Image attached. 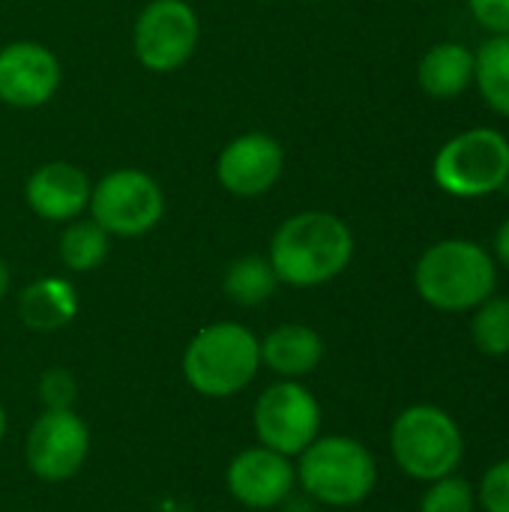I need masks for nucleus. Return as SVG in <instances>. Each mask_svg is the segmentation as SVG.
<instances>
[{"mask_svg": "<svg viewBox=\"0 0 509 512\" xmlns=\"http://www.w3.org/2000/svg\"><path fill=\"white\" fill-rule=\"evenodd\" d=\"M354 258L351 228L324 210H306L279 225L270 243V267L279 282L315 288L333 282Z\"/></svg>", "mask_w": 509, "mask_h": 512, "instance_id": "nucleus-1", "label": "nucleus"}, {"mask_svg": "<svg viewBox=\"0 0 509 512\" xmlns=\"http://www.w3.org/2000/svg\"><path fill=\"white\" fill-rule=\"evenodd\" d=\"M495 285V258L462 237L429 246L414 267L417 294L441 312H471L495 294Z\"/></svg>", "mask_w": 509, "mask_h": 512, "instance_id": "nucleus-2", "label": "nucleus"}, {"mask_svg": "<svg viewBox=\"0 0 509 512\" xmlns=\"http://www.w3.org/2000/svg\"><path fill=\"white\" fill-rule=\"evenodd\" d=\"M261 369V342L237 321L198 330L183 354L186 384L207 399H228L246 390Z\"/></svg>", "mask_w": 509, "mask_h": 512, "instance_id": "nucleus-3", "label": "nucleus"}, {"mask_svg": "<svg viewBox=\"0 0 509 512\" xmlns=\"http://www.w3.org/2000/svg\"><path fill=\"white\" fill-rule=\"evenodd\" d=\"M297 480L303 492L327 507H357L363 504L378 483L375 456L348 435L315 438L297 465Z\"/></svg>", "mask_w": 509, "mask_h": 512, "instance_id": "nucleus-4", "label": "nucleus"}, {"mask_svg": "<svg viewBox=\"0 0 509 512\" xmlns=\"http://www.w3.org/2000/svg\"><path fill=\"white\" fill-rule=\"evenodd\" d=\"M390 450L396 465L420 480L432 483L456 474L465 456V438L459 423L438 405L405 408L390 429Z\"/></svg>", "mask_w": 509, "mask_h": 512, "instance_id": "nucleus-5", "label": "nucleus"}, {"mask_svg": "<svg viewBox=\"0 0 509 512\" xmlns=\"http://www.w3.org/2000/svg\"><path fill=\"white\" fill-rule=\"evenodd\" d=\"M432 174L453 198H486L509 180V141L489 126L468 129L438 150Z\"/></svg>", "mask_w": 509, "mask_h": 512, "instance_id": "nucleus-6", "label": "nucleus"}, {"mask_svg": "<svg viewBox=\"0 0 509 512\" xmlns=\"http://www.w3.org/2000/svg\"><path fill=\"white\" fill-rule=\"evenodd\" d=\"M87 207L93 213V222L105 234L141 237L162 219L165 195L150 174L138 168H120L105 174L90 189Z\"/></svg>", "mask_w": 509, "mask_h": 512, "instance_id": "nucleus-7", "label": "nucleus"}, {"mask_svg": "<svg viewBox=\"0 0 509 512\" xmlns=\"http://www.w3.org/2000/svg\"><path fill=\"white\" fill-rule=\"evenodd\" d=\"M255 435L261 447L300 456L321 432V405L300 381H276L255 402Z\"/></svg>", "mask_w": 509, "mask_h": 512, "instance_id": "nucleus-8", "label": "nucleus"}, {"mask_svg": "<svg viewBox=\"0 0 509 512\" xmlns=\"http://www.w3.org/2000/svg\"><path fill=\"white\" fill-rule=\"evenodd\" d=\"M135 57L150 72L180 69L198 45V15L186 0H150L135 21Z\"/></svg>", "mask_w": 509, "mask_h": 512, "instance_id": "nucleus-9", "label": "nucleus"}, {"mask_svg": "<svg viewBox=\"0 0 509 512\" xmlns=\"http://www.w3.org/2000/svg\"><path fill=\"white\" fill-rule=\"evenodd\" d=\"M90 453V432L84 420L69 411H42L27 435V465L39 480L63 483L75 477Z\"/></svg>", "mask_w": 509, "mask_h": 512, "instance_id": "nucleus-10", "label": "nucleus"}, {"mask_svg": "<svg viewBox=\"0 0 509 512\" xmlns=\"http://www.w3.org/2000/svg\"><path fill=\"white\" fill-rule=\"evenodd\" d=\"M294 483L297 468L291 459L267 447L243 450L228 465V492L249 510H273L285 504L294 492Z\"/></svg>", "mask_w": 509, "mask_h": 512, "instance_id": "nucleus-11", "label": "nucleus"}, {"mask_svg": "<svg viewBox=\"0 0 509 512\" xmlns=\"http://www.w3.org/2000/svg\"><path fill=\"white\" fill-rule=\"evenodd\" d=\"M285 165V153L273 135L246 132L225 144L216 162L219 183L237 198H258L273 189Z\"/></svg>", "mask_w": 509, "mask_h": 512, "instance_id": "nucleus-12", "label": "nucleus"}, {"mask_svg": "<svg viewBox=\"0 0 509 512\" xmlns=\"http://www.w3.org/2000/svg\"><path fill=\"white\" fill-rule=\"evenodd\" d=\"M60 84V63L39 42H9L0 48V99L15 108L45 105Z\"/></svg>", "mask_w": 509, "mask_h": 512, "instance_id": "nucleus-13", "label": "nucleus"}, {"mask_svg": "<svg viewBox=\"0 0 509 512\" xmlns=\"http://www.w3.org/2000/svg\"><path fill=\"white\" fill-rule=\"evenodd\" d=\"M90 180L69 162H45L27 177V204L45 222H72L90 204Z\"/></svg>", "mask_w": 509, "mask_h": 512, "instance_id": "nucleus-14", "label": "nucleus"}, {"mask_svg": "<svg viewBox=\"0 0 509 512\" xmlns=\"http://www.w3.org/2000/svg\"><path fill=\"white\" fill-rule=\"evenodd\" d=\"M324 357L321 336L306 324H282L270 330L261 342V366H267L282 381H300L318 369Z\"/></svg>", "mask_w": 509, "mask_h": 512, "instance_id": "nucleus-15", "label": "nucleus"}, {"mask_svg": "<svg viewBox=\"0 0 509 512\" xmlns=\"http://www.w3.org/2000/svg\"><path fill=\"white\" fill-rule=\"evenodd\" d=\"M18 315L30 330H60L78 315V291L57 276L36 279L21 291Z\"/></svg>", "mask_w": 509, "mask_h": 512, "instance_id": "nucleus-16", "label": "nucleus"}, {"mask_svg": "<svg viewBox=\"0 0 509 512\" xmlns=\"http://www.w3.org/2000/svg\"><path fill=\"white\" fill-rule=\"evenodd\" d=\"M417 78L429 96L456 99L474 81V54L459 42H438L423 54Z\"/></svg>", "mask_w": 509, "mask_h": 512, "instance_id": "nucleus-17", "label": "nucleus"}, {"mask_svg": "<svg viewBox=\"0 0 509 512\" xmlns=\"http://www.w3.org/2000/svg\"><path fill=\"white\" fill-rule=\"evenodd\" d=\"M474 81L486 105L509 117V33L492 36L474 54Z\"/></svg>", "mask_w": 509, "mask_h": 512, "instance_id": "nucleus-18", "label": "nucleus"}, {"mask_svg": "<svg viewBox=\"0 0 509 512\" xmlns=\"http://www.w3.org/2000/svg\"><path fill=\"white\" fill-rule=\"evenodd\" d=\"M276 285H279V279H276L270 261L258 258V255L237 258L228 267V273H225V294L237 306H258V303H264L276 291Z\"/></svg>", "mask_w": 509, "mask_h": 512, "instance_id": "nucleus-19", "label": "nucleus"}, {"mask_svg": "<svg viewBox=\"0 0 509 512\" xmlns=\"http://www.w3.org/2000/svg\"><path fill=\"white\" fill-rule=\"evenodd\" d=\"M108 255V234L90 219V222H75L63 231L60 237V261L72 273H90L96 270Z\"/></svg>", "mask_w": 509, "mask_h": 512, "instance_id": "nucleus-20", "label": "nucleus"}, {"mask_svg": "<svg viewBox=\"0 0 509 512\" xmlns=\"http://www.w3.org/2000/svg\"><path fill=\"white\" fill-rule=\"evenodd\" d=\"M471 339L474 345L489 357L509 354V300L507 297H489L474 309L471 321Z\"/></svg>", "mask_w": 509, "mask_h": 512, "instance_id": "nucleus-21", "label": "nucleus"}, {"mask_svg": "<svg viewBox=\"0 0 509 512\" xmlns=\"http://www.w3.org/2000/svg\"><path fill=\"white\" fill-rule=\"evenodd\" d=\"M477 510V489L456 477L447 474L441 480H432L423 501H420V512H474Z\"/></svg>", "mask_w": 509, "mask_h": 512, "instance_id": "nucleus-22", "label": "nucleus"}, {"mask_svg": "<svg viewBox=\"0 0 509 512\" xmlns=\"http://www.w3.org/2000/svg\"><path fill=\"white\" fill-rule=\"evenodd\" d=\"M477 504L483 512H509V459L495 462L477 489Z\"/></svg>", "mask_w": 509, "mask_h": 512, "instance_id": "nucleus-23", "label": "nucleus"}, {"mask_svg": "<svg viewBox=\"0 0 509 512\" xmlns=\"http://www.w3.org/2000/svg\"><path fill=\"white\" fill-rule=\"evenodd\" d=\"M78 396V384L66 369H48L39 378V399L48 411H69Z\"/></svg>", "mask_w": 509, "mask_h": 512, "instance_id": "nucleus-24", "label": "nucleus"}, {"mask_svg": "<svg viewBox=\"0 0 509 512\" xmlns=\"http://www.w3.org/2000/svg\"><path fill=\"white\" fill-rule=\"evenodd\" d=\"M471 15L495 36L509 33V0H468Z\"/></svg>", "mask_w": 509, "mask_h": 512, "instance_id": "nucleus-25", "label": "nucleus"}, {"mask_svg": "<svg viewBox=\"0 0 509 512\" xmlns=\"http://www.w3.org/2000/svg\"><path fill=\"white\" fill-rule=\"evenodd\" d=\"M495 255H498V261L504 264L509 270V219L498 228V237H495Z\"/></svg>", "mask_w": 509, "mask_h": 512, "instance_id": "nucleus-26", "label": "nucleus"}, {"mask_svg": "<svg viewBox=\"0 0 509 512\" xmlns=\"http://www.w3.org/2000/svg\"><path fill=\"white\" fill-rule=\"evenodd\" d=\"M6 291H9V267L0 261V300L6 297Z\"/></svg>", "mask_w": 509, "mask_h": 512, "instance_id": "nucleus-27", "label": "nucleus"}, {"mask_svg": "<svg viewBox=\"0 0 509 512\" xmlns=\"http://www.w3.org/2000/svg\"><path fill=\"white\" fill-rule=\"evenodd\" d=\"M3 435H6V411L0 405V444H3Z\"/></svg>", "mask_w": 509, "mask_h": 512, "instance_id": "nucleus-28", "label": "nucleus"}, {"mask_svg": "<svg viewBox=\"0 0 509 512\" xmlns=\"http://www.w3.org/2000/svg\"><path fill=\"white\" fill-rule=\"evenodd\" d=\"M306 3H321V0H306Z\"/></svg>", "mask_w": 509, "mask_h": 512, "instance_id": "nucleus-29", "label": "nucleus"}]
</instances>
